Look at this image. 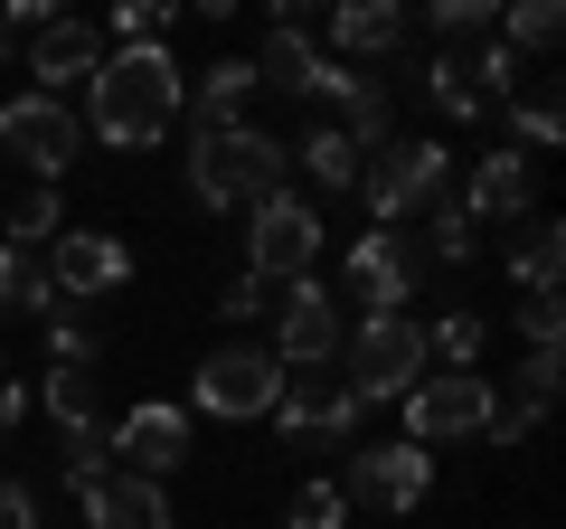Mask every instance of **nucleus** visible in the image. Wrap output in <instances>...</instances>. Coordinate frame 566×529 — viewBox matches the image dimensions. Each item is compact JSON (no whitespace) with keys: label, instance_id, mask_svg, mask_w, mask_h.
<instances>
[{"label":"nucleus","instance_id":"obj_1","mask_svg":"<svg viewBox=\"0 0 566 529\" xmlns=\"http://www.w3.org/2000/svg\"><path fill=\"white\" fill-rule=\"evenodd\" d=\"M180 95H189V76H180L170 48H104L95 85H85V123L114 152H151L180 123Z\"/></svg>","mask_w":566,"mask_h":529},{"label":"nucleus","instance_id":"obj_2","mask_svg":"<svg viewBox=\"0 0 566 529\" xmlns=\"http://www.w3.org/2000/svg\"><path fill=\"white\" fill-rule=\"evenodd\" d=\"M283 162H293V152H283L274 133H255V123L189 133V189H199L208 208H264V199H283Z\"/></svg>","mask_w":566,"mask_h":529},{"label":"nucleus","instance_id":"obj_3","mask_svg":"<svg viewBox=\"0 0 566 529\" xmlns=\"http://www.w3.org/2000/svg\"><path fill=\"white\" fill-rule=\"evenodd\" d=\"M359 199H368V218H378V227H416L424 208L453 199V152H434V143H387L378 162L359 170Z\"/></svg>","mask_w":566,"mask_h":529},{"label":"nucleus","instance_id":"obj_4","mask_svg":"<svg viewBox=\"0 0 566 529\" xmlns=\"http://www.w3.org/2000/svg\"><path fill=\"white\" fill-rule=\"evenodd\" d=\"M340 284L368 303V322H397V312L416 303V284H424V246L406 237V227H359V246H349V264H340Z\"/></svg>","mask_w":566,"mask_h":529},{"label":"nucleus","instance_id":"obj_5","mask_svg":"<svg viewBox=\"0 0 566 529\" xmlns=\"http://www.w3.org/2000/svg\"><path fill=\"white\" fill-rule=\"evenodd\" d=\"M340 369H349V397H359V407H378V397H406V387L424 378V331L406 322H359V341H340Z\"/></svg>","mask_w":566,"mask_h":529},{"label":"nucleus","instance_id":"obj_6","mask_svg":"<svg viewBox=\"0 0 566 529\" xmlns=\"http://www.w3.org/2000/svg\"><path fill=\"white\" fill-rule=\"evenodd\" d=\"M406 407V445H463V435H482L491 426V378H472V369H444V378H416L397 397Z\"/></svg>","mask_w":566,"mask_h":529},{"label":"nucleus","instance_id":"obj_7","mask_svg":"<svg viewBox=\"0 0 566 529\" xmlns=\"http://www.w3.org/2000/svg\"><path fill=\"white\" fill-rule=\"evenodd\" d=\"M274 387H283V369H274V350H208L199 360V378H189V407L199 416H227V426H245V416H274Z\"/></svg>","mask_w":566,"mask_h":529},{"label":"nucleus","instance_id":"obj_8","mask_svg":"<svg viewBox=\"0 0 566 529\" xmlns=\"http://www.w3.org/2000/svg\"><path fill=\"white\" fill-rule=\"evenodd\" d=\"M340 293L322 284V274H293L274 303V369H331L340 360Z\"/></svg>","mask_w":566,"mask_h":529},{"label":"nucleus","instance_id":"obj_9","mask_svg":"<svg viewBox=\"0 0 566 529\" xmlns=\"http://www.w3.org/2000/svg\"><path fill=\"white\" fill-rule=\"evenodd\" d=\"M0 152H10V162H29L48 189H57V170L85 152L76 104H57V95H20V104H0Z\"/></svg>","mask_w":566,"mask_h":529},{"label":"nucleus","instance_id":"obj_10","mask_svg":"<svg viewBox=\"0 0 566 529\" xmlns=\"http://www.w3.org/2000/svg\"><path fill=\"white\" fill-rule=\"evenodd\" d=\"M434 491V454L424 445H359V464L340 473V501H368V510H387V520H406V510Z\"/></svg>","mask_w":566,"mask_h":529},{"label":"nucleus","instance_id":"obj_11","mask_svg":"<svg viewBox=\"0 0 566 529\" xmlns=\"http://www.w3.org/2000/svg\"><path fill=\"white\" fill-rule=\"evenodd\" d=\"M245 274H264V284H293V274H312V256H322V218H312L303 199H264L245 208Z\"/></svg>","mask_w":566,"mask_h":529},{"label":"nucleus","instance_id":"obj_12","mask_svg":"<svg viewBox=\"0 0 566 529\" xmlns=\"http://www.w3.org/2000/svg\"><path fill=\"white\" fill-rule=\"evenodd\" d=\"M39 274H48V293H66V303H95V293L133 284V256H123V237H104V227H66V237L39 256Z\"/></svg>","mask_w":566,"mask_h":529},{"label":"nucleus","instance_id":"obj_13","mask_svg":"<svg viewBox=\"0 0 566 529\" xmlns=\"http://www.w3.org/2000/svg\"><path fill=\"white\" fill-rule=\"evenodd\" d=\"M104 454H114L133 483H161V473L189 464V407H133L104 426Z\"/></svg>","mask_w":566,"mask_h":529},{"label":"nucleus","instance_id":"obj_14","mask_svg":"<svg viewBox=\"0 0 566 529\" xmlns=\"http://www.w3.org/2000/svg\"><path fill=\"white\" fill-rule=\"evenodd\" d=\"M274 426L293 435V445H340V435H359V397H349L340 378L283 369V387H274Z\"/></svg>","mask_w":566,"mask_h":529},{"label":"nucleus","instance_id":"obj_15","mask_svg":"<svg viewBox=\"0 0 566 529\" xmlns=\"http://www.w3.org/2000/svg\"><path fill=\"white\" fill-rule=\"evenodd\" d=\"M95 66H104V29H85V20H48L29 39V76L57 104H66V85H95Z\"/></svg>","mask_w":566,"mask_h":529},{"label":"nucleus","instance_id":"obj_16","mask_svg":"<svg viewBox=\"0 0 566 529\" xmlns=\"http://www.w3.org/2000/svg\"><path fill=\"white\" fill-rule=\"evenodd\" d=\"M472 227H501V218H528V152H482L472 180H453Z\"/></svg>","mask_w":566,"mask_h":529},{"label":"nucleus","instance_id":"obj_17","mask_svg":"<svg viewBox=\"0 0 566 529\" xmlns=\"http://www.w3.org/2000/svg\"><path fill=\"white\" fill-rule=\"evenodd\" d=\"M76 501H85V529H170L161 483H133V473H104V483H85Z\"/></svg>","mask_w":566,"mask_h":529},{"label":"nucleus","instance_id":"obj_18","mask_svg":"<svg viewBox=\"0 0 566 529\" xmlns=\"http://www.w3.org/2000/svg\"><path fill=\"white\" fill-rule=\"evenodd\" d=\"M331 39H340V66L349 58H397V48L416 39V20H406L397 0H340V10H331Z\"/></svg>","mask_w":566,"mask_h":529},{"label":"nucleus","instance_id":"obj_19","mask_svg":"<svg viewBox=\"0 0 566 529\" xmlns=\"http://www.w3.org/2000/svg\"><path fill=\"white\" fill-rule=\"evenodd\" d=\"M245 66H255V85H283V95H322V66H331V58H322V48H312L293 20H274V29H264V48H255Z\"/></svg>","mask_w":566,"mask_h":529},{"label":"nucleus","instance_id":"obj_20","mask_svg":"<svg viewBox=\"0 0 566 529\" xmlns=\"http://www.w3.org/2000/svg\"><path fill=\"white\" fill-rule=\"evenodd\" d=\"M557 264H566V227L557 218H520V237H510V274H520V293H557Z\"/></svg>","mask_w":566,"mask_h":529},{"label":"nucleus","instance_id":"obj_21","mask_svg":"<svg viewBox=\"0 0 566 529\" xmlns=\"http://www.w3.org/2000/svg\"><path fill=\"white\" fill-rule=\"evenodd\" d=\"M245 104H255V66H245V58H218V66L199 76V133L245 123Z\"/></svg>","mask_w":566,"mask_h":529},{"label":"nucleus","instance_id":"obj_22","mask_svg":"<svg viewBox=\"0 0 566 529\" xmlns=\"http://www.w3.org/2000/svg\"><path fill=\"white\" fill-rule=\"evenodd\" d=\"M293 162H303L322 189H359V170H368V162H359V143H349L340 123H312L303 143H293Z\"/></svg>","mask_w":566,"mask_h":529},{"label":"nucleus","instance_id":"obj_23","mask_svg":"<svg viewBox=\"0 0 566 529\" xmlns=\"http://www.w3.org/2000/svg\"><path fill=\"white\" fill-rule=\"evenodd\" d=\"M406 76L424 85V104H444L453 123H482V114H491V104L472 95V76H463V58H444V48H434V58H416V66H406Z\"/></svg>","mask_w":566,"mask_h":529},{"label":"nucleus","instance_id":"obj_24","mask_svg":"<svg viewBox=\"0 0 566 529\" xmlns=\"http://www.w3.org/2000/svg\"><path fill=\"white\" fill-rule=\"evenodd\" d=\"M29 407H48V426H57V435L104 426V416H95V369H48V387L29 397Z\"/></svg>","mask_w":566,"mask_h":529},{"label":"nucleus","instance_id":"obj_25","mask_svg":"<svg viewBox=\"0 0 566 529\" xmlns=\"http://www.w3.org/2000/svg\"><path fill=\"white\" fill-rule=\"evenodd\" d=\"M66 237V208H57V189H20V199H10V246H20V256H48V246Z\"/></svg>","mask_w":566,"mask_h":529},{"label":"nucleus","instance_id":"obj_26","mask_svg":"<svg viewBox=\"0 0 566 529\" xmlns=\"http://www.w3.org/2000/svg\"><path fill=\"white\" fill-rule=\"evenodd\" d=\"M510 133H520L528 152H557V143H566V104H557V85H528V95H510Z\"/></svg>","mask_w":566,"mask_h":529},{"label":"nucleus","instance_id":"obj_27","mask_svg":"<svg viewBox=\"0 0 566 529\" xmlns=\"http://www.w3.org/2000/svg\"><path fill=\"white\" fill-rule=\"evenodd\" d=\"M482 350H491L482 312H444V322L424 331V360H444V369H482Z\"/></svg>","mask_w":566,"mask_h":529},{"label":"nucleus","instance_id":"obj_28","mask_svg":"<svg viewBox=\"0 0 566 529\" xmlns=\"http://www.w3.org/2000/svg\"><path fill=\"white\" fill-rule=\"evenodd\" d=\"M0 312H57V293H48V274H39V256H20V246H0Z\"/></svg>","mask_w":566,"mask_h":529},{"label":"nucleus","instance_id":"obj_29","mask_svg":"<svg viewBox=\"0 0 566 529\" xmlns=\"http://www.w3.org/2000/svg\"><path fill=\"white\" fill-rule=\"evenodd\" d=\"M491 39H501L510 58H520V48H528V58H547V48L566 39V20H557V10H547V0H520V10H510V20L491 29Z\"/></svg>","mask_w":566,"mask_h":529},{"label":"nucleus","instance_id":"obj_30","mask_svg":"<svg viewBox=\"0 0 566 529\" xmlns=\"http://www.w3.org/2000/svg\"><path fill=\"white\" fill-rule=\"evenodd\" d=\"M491 29H501L491 0H434V10H424V39H434V48H444V39H491Z\"/></svg>","mask_w":566,"mask_h":529},{"label":"nucleus","instance_id":"obj_31","mask_svg":"<svg viewBox=\"0 0 566 529\" xmlns=\"http://www.w3.org/2000/svg\"><path fill=\"white\" fill-rule=\"evenodd\" d=\"M104 360V341L76 322V312H48V369H95Z\"/></svg>","mask_w":566,"mask_h":529},{"label":"nucleus","instance_id":"obj_32","mask_svg":"<svg viewBox=\"0 0 566 529\" xmlns=\"http://www.w3.org/2000/svg\"><path fill=\"white\" fill-rule=\"evenodd\" d=\"M463 76H472V95H482V104H510V95H520V58H510V48H501V39H491V48H482V58H472V66H463Z\"/></svg>","mask_w":566,"mask_h":529},{"label":"nucleus","instance_id":"obj_33","mask_svg":"<svg viewBox=\"0 0 566 529\" xmlns=\"http://www.w3.org/2000/svg\"><path fill=\"white\" fill-rule=\"evenodd\" d=\"M340 520H349L340 483H303V491H293V510H283V529H340Z\"/></svg>","mask_w":566,"mask_h":529},{"label":"nucleus","instance_id":"obj_34","mask_svg":"<svg viewBox=\"0 0 566 529\" xmlns=\"http://www.w3.org/2000/svg\"><path fill=\"white\" fill-rule=\"evenodd\" d=\"M274 303H283V284H264V274H237V284L218 293V312H227V322H264Z\"/></svg>","mask_w":566,"mask_h":529},{"label":"nucleus","instance_id":"obj_35","mask_svg":"<svg viewBox=\"0 0 566 529\" xmlns=\"http://www.w3.org/2000/svg\"><path fill=\"white\" fill-rule=\"evenodd\" d=\"M557 378H566L557 350H528V360H520V407H547V397H557Z\"/></svg>","mask_w":566,"mask_h":529},{"label":"nucleus","instance_id":"obj_36","mask_svg":"<svg viewBox=\"0 0 566 529\" xmlns=\"http://www.w3.org/2000/svg\"><path fill=\"white\" fill-rule=\"evenodd\" d=\"M520 331H528V350H557V341H566V312H557V293H528V303H520Z\"/></svg>","mask_w":566,"mask_h":529},{"label":"nucleus","instance_id":"obj_37","mask_svg":"<svg viewBox=\"0 0 566 529\" xmlns=\"http://www.w3.org/2000/svg\"><path fill=\"white\" fill-rule=\"evenodd\" d=\"M0 529H39V491L29 483H0Z\"/></svg>","mask_w":566,"mask_h":529},{"label":"nucleus","instance_id":"obj_38","mask_svg":"<svg viewBox=\"0 0 566 529\" xmlns=\"http://www.w3.org/2000/svg\"><path fill=\"white\" fill-rule=\"evenodd\" d=\"M20 416H29V387H10V378H0V435L20 426Z\"/></svg>","mask_w":566,"mask_h":529},{"label":"nucleus","instance_id":"obj_39","mask_svg":"<svg viewBox=\"0 0 566 529\" xmlns=\"http://www.w3.org/2000/svg\"><path fill=\"white\" fill-rule=\"evenodd\" d=\"M20 48H29V39H20V29H0V66H10V58H20Z\"/></svg>","mask_w":566,"mask_h":529}]
</instances>
